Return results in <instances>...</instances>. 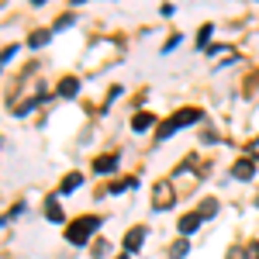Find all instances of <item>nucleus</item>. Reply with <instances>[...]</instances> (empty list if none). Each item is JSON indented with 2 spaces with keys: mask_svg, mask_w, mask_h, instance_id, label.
Masks as SVG:
<instances>
[{
  "mask_svg": "<svg viewBox=\"0 0 259 259\" xmlns=\"http://www.w3.org/2000/svg\"><path fill=\"white\" fill-rule=\"evenodd\" d=\"M76 90H80V80L76 76H66L59 83V97H76Z\"/></svg>",
  "mask_w": 259,
  "mask_h": 259,
  "instance_id": "9",
  "label": "nucleus"
},
{
  "mask_svg": "<svg viewBox=\"0 0 259 259\" xmlns=\"http://www.w3.org/2000/svg\"><path fill=\"white\" fill-rule=\"evenodd\" d=\"M197 121H200V111H197V107H183V111H177L169 121H162V124H159V142L169 139V135H173V132H180V128H187V124H197Z\"/></svg>",
  "mask_w": 259,
  "mask_h": 259,
  "instance_id": "1",
  "label": "nucleus"
},
{
  "mask_svg": "<svg viewBox=\"0 0 259 259\" xmlns=\"http://www.w3.org/2000/svg\"><path fill=\"white\" fill-rule=\"evenodd\" d=\"M80 183H83V177H80V173H69V177L62 180V194H73V190H76Z\"/></svg>",
  "mask_w": 259,
  "mask_h": 259,
  "instance_id": "12",
  "label": "nucleus"
},
{
  "mask_svg": "<svg viewBox=\"0 0 259 259\" xmlns=\"http://www.w3.org/2000/svg\"><path fill=\"white\" fill-rule=\"evenodd\" d=\"M121 259H128V256H121Z\"/></svg>",
  "mask_w": 259,
  "mask_h": 259,
  "instance_id": "22",
  "label": "nucleus"
},
{
  "mask_svg": "<svg viewBox=\"0 0 259 259\" xmlns=\"http://www.w3.org/2000/svg\"><path fill=\"white\" fill-rule=\"evenodd\" d=\"M152 124H156L152 114H135V118H132V132H149Z\"/></svg>",
  "mask_w": 259,
  "mask_h": 259,
  "instance_id": "10",
  "label": "nucleus"
},
{
  "mask_svg": "<svg viewBox=\"0 0 259 259\" xmlns=\"http://www.w3.org/2000/svg\"><path fill=\"white\" fill-rule=\"evenodd\" d=\"M256 207H259V197H256Z\"/></svg>",
  "mask_w": 259,
  "mask_h": 259,
  "instance_id": "21",
  "label": "nucleus"
},
{
  "mask_svg": "<svg viewBox=\"0 0 259 259\" xmlns=\"http://www.w3.org/2000/svg\"><path fill=\"white\" fill-rule=\"evenodd\" d=\"M177 45H180V35H173V38H169L166 45H162V52H169V49H177Z\"/></svg>",
  "mask_w": 259,
  "mask_h": 259,
  "instance_id": "19",
  "label": "nucleus"
},
{
  "mask_svg": "<svg viewBox=\"0 0 259 259\" xmlns=\"http://www.w3.org/2000/svg\"><path fill=\"white\" fill-rule=\"evenodd\" d=\"M152 207H156V211H166V207H169V204H173V187H169V183H166V180H162V183H156V190H152Z\"/></svg>",
  "mask_w": 259,
  "mask_h": 259,
  "instance_id": "3",
  "label": "nucleus"
},
{
  "mask_svg": "<svg viewBox=\"0 0 259 259\" xmlns=\"http://www.w3.org/2000/svg\"><path fill=\"white\" fill-rule=\"evenodd\" d=\"M214 211H218V200H204V204H200V211H197V214H200V221H207L211 214H214Z\"/></svg>",
  "mask_w": 259,
  "mask_h": 259,
  "instance_id": "14",
  "label": "nucleus"
},
{
  "mask_svg": "<svg viewBox=\"0 0 259 259\" xmlns=\"http://www.w3.org/2000/svg\"><path fill=\"white\" fill-rule=\"evenodd\" d=\"M142 242H145V228L142 225H135L128 235H124V256H132V252H139L142 249Z\"/></svg>",
  "mask_w": 259,
  "mask_h": 259,
  "instance_id": "4",
  "label": "nucleus"
},
{
  "mask_svg": "<svg viewBox=\"0 0 259 259\" xmlns=\"http://www.w3.org/2000/svg\"><path fill=\"white\" fill-rule=\"evenodd\" d=\"M104 252H107V242H97V245H94V259H100Z\"/></svg>",
  "mask_w": 259,
  "mask_h": 259,
  "instance_id": "16",
  "label": "nucleus"
},
{
  "mask_svg": "<svg viewBox=\"0 0 259 259\" xmlns=\"http://www.w3.org/2000/svg\"><path fill=\"white\" fill-rule=\"evenodd\" d=\"M114 169H118V156H100V159H94V173H100V177H107Z\"/></svg>",
  "mask_w": 259,
  "mask_h": 259,
  "instance_id": "6",
  "label": "nucleus"
},
{
  "mask_svg": "<svg viewBox=\"0 0 259 259\" xmlns=\"http://www.w3.org/2000/svg\"><path fill=\"white\" fill-rule=\"evenodd\" d=\"M225 259H242V249H228V256Z\"/></svg>",
  "mask_w": 259,
  "mask_h": 259,
  "instance_id": "20",
  "label": "nucleus"
},
{
  "mask_svg": "<svg viewBox=\"0 0 259 259\" xmlns=\"http://www.w3.org/2000/svg\"><path fill=\"white\" fill-rule=\"evenodd\" d=\"M49 38H52V31H35L28 38V49H41V45H49Z\"/></svg>",
  "mask_w": 259,
  "mask_h": 259,
  "instance_id": "11",
  "label": "nucleus"
},
{
  "mask_svg": "<svg viewBox=\"0 0 259 259\" xmlns=\"http://www.w3.org/2000/svg\"><path fill=\"white\" fill-rule=\"evenodd\" d=\"M200 225H204V221H200L197 211H194V214H183V218H180V232H183V235H194Z\"/></svg>",
  "mask_w": 259,
  "mask_h": 259,
  "instance_id": "7",
  "label": "nucleus"
},
{
  "mask_svg": "<svg viewBox=\"0 0 259 259\" xmlns=\"http://www.w3.org/2000/svg\"><path fill=\"white\" fill-rule=\"evenodd\" d=\"M245 252H249V256H245V259H259V242H252V245H249Z\"/></svg>",
  "mask_w": 259,
  "mask_h": 259,
  "instance_id": "18",
  "label": "nucleus"
},
{
  "mask_svg": "<svg viewBox=\"0 0 259 259\" xmlns=\"http://www.w3.org/2000/svg\"><path fill=\"white\" fill-rule=\"evenodd\" d=\"M73 21H76V18H73V14H66V18H59V24H56V31H59V28H69Z\"/></svg>",
  "mask_w": 259,
  "mask_h": 259,
  "instance_id": "17",
  "label": "nucleus"
},
{
  "mask_svg": "<svg viewBox=\"0 0 259 259\" xmlns=\"http://www.w3.org/2000/svg\"><path fill=\"white\" fill-rule=\"evenodd\" d=\"M211 31H214L211 24H204V28H200V31H197V49H204V45L211 41Z\"/></svg>",
  "mask_w": 259,
  "mask_h": 259,
  "instance_id": "15",
  "label": "nucleus"
},
{
  "mask_svg": "<svg viewBox=\"0 0 259 259\" xmlns=\"http://www.w3.org/2000/svg\"><path fill=\"white\" fill-rule=\"evenodd\" d=\"M190 252V245H187V239H180V242H173V249H169V259H183Z\"/></svg>",
  "mask_w": 259,
  "mask_h": 259,
  "instance_id": "13",
  "label": "nucleus"
},
{
  "mask_svg": "<svg viewBox=\"0 0 259 259\" xmlns=\"http://www.w3.org/2000/svg\"><path fill=\"white\" fill-rule=\"evenodd\" d=\"M97 225H100V218L97 214H87V218H76L69 228H66V239L73 242V245H87V239L97 232Z\"/></svg>",
  "mask_w": 259,
  "mask_h": 259,
  "instance_id": "2",
  "label": "nucleus"
},
{
  "mask_svg": "<svg viewBox=\"0 0 259 259\" xmlns=\"http://www.w3.org/2000/svg\"><path fill=\"white\" fill-rule=\"evenodd\" d=\"M252 173H256V159H239L232 166V177L235 180H252Z\"/></svg>",
  "mask_w": 259,
  "mask_h": 259,
  "instance_id": "5",
  "label": "nucleus"
},
{
  "mask_svg": "<svg viewBox=\"0 0 259 259\" xmlns=\"http://www.w3.org/2000/svg\"><path fill=\"white\" fill-rule=\"evenodd\" d=\"M45 218H49V221H59V225H62V218H66V214H62V204L56 197L45 200Z\"/></svg>",
  "mask_w": 259,
  "mask_h": 259,
  "instance_id": "8",
  "label": "nucleus"
}]
</instances>
